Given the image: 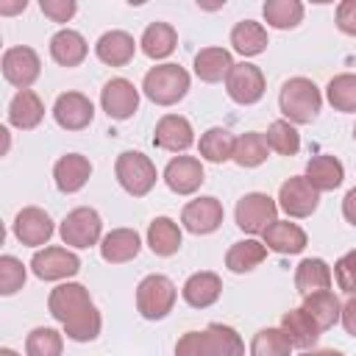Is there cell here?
<instances>
[{
  "label": "cell",
  "mask_w": 356,
  "mask_h": 356,
  "mask_svg": "<svg viewBox=\"0 0 356 356\" xmlns=\"http://www.w3.org/2000/svg\"><path fill=\"white\" fill-rule=\"evenodd\" d=\"M100 106L111 120H128L139 108V89L128 78H111L100 89Z\"/></svg>",
  "instance_id": "cell-14"
},
{
  "label": "cell",
  "mask_w": 356,
  "mask_h": 356,
  "mask_svg": "<svg viewBox=\"0 0 356 356\" xmlns=\"http://www.w3.org/2000/svg\"><path fill=\"white\" fill-rule=\"evenodd\" d=\"M181 295L184 300L192 306V309H209L220 300L222 295V281L217 273H209V270H200V273H192L184 286H181Z\"/></svg>",
  "instance_id": "cell-20"
},
{
  "label": "cell",
  "mask_w": 356,
  "mask_h": 356,
  "mask_svg": "<svg viewBox=\"0 0 356 356\" xmlns=\"http://www.w3.org/2000/svg\"><path fill=\"white\" fill-rule=\"evenodd\" d=\"M44 117V103L42 97L33 92V89H25V92H17L8 103V122L19 131H31L42 122Z\"/></svg>",
  "instance_id": "cell-26"
},
{
  "label": "cell",
  "mask_w": 356,
  "mask_h": 356,
  "mask_svg": "<svg viewBox=\"0 0 356 356\" xmlns=\"http://www.w3.org/2000/svg\"><path fill=\"white\" fill-rule=\"evenodd\" d=\"M53 120L64 131H83L95 120V106L81 92H64L53 103Z\"/></svg>",
  "instance_id": "cell-13"
},
{
  "label": "cell",
  "mask_w": 356,
  "mask_h": 356,
  "mask_svg": "<svg viewBox=\"0 0 356 356\" xmlns=\"http://www.w3.org/2000/svg\"><path fill=\"white\" fill-rule=\"evenodd\" d=\"M142 92L156 106H175L189 92V72L178 64H156L145 72Z\"/></svg>",
  "instance_id": "cell-4"
},
{
  "label": "cell",
  "mask_w": 356,
  "mask_h": 356,
  "mask_svg": "<svg viewBox=\"0 0 356 356\" xmlns=\"http://www.w3.org/2000/svg\"><path fill=\"white\" fill-rule=\"evenodd\" d=\"M142 250V239L134 228H114L100 239V256L108 264H125L136 259Z\"/></svg>",
  "instance_id": "cell-22"
},
{
  "label": "cell",
  "mask_w": 356,
  "mask_h": 356,
  "mask_svg": "<svg viewBox=\"0 0 356 356\" xmlns=\"http://www.w3.org/2000/svg\"><path fill=\"white\" fill-rule=\"evenodd\" d=\"M278 106H281V114L286 117V122L306 125V122L317 120L320 106H323V95H320L314 81H309V78H289L281 86Z\"/></svg>",
  "instance_id": "cell-3"
},
{
  "label": "cell",
  "mask_w": 356,
  "mask_h": 356,
  "mask_svg": "<svg viewBox=\"0 0 356 356\" xmlns=\"http://www.w3.org/2000/svg\"><path fill=\"white\" fill-rule=\"evenodd\" d=\"M292 342L281 328H261L250 342V356H289Z\"/></svg>",
  "instance_id": "cell-40"
},
{
  "label": "cell",
  "mask_w": 356,
  "mask_h": 356,
  "mask_svg": "<svg viewBox=\"0 0 356 356\" xmlns=\"http://www.w3.org/2000/svg\"><path fill=\"white\" fill-rule=\"evenodd\" d=\"M89 175H92V161L81 153H67L53 167V181H56L58 192H64V195L81 192L86 186Z\"/></svg>",
  "instance_id": "cell-19"
},
{
  "label": "cell",
  "mask_w": 356,
  "mask_h": 356,
  "mask_svg": "<svg viewBox=\"0 0 356 356\" xmlns=\"http://www.w3.org/2000/svg\"><path fill=\"white\" fill-rule=\"evenodd\" d=\"M153 145L167 150V153H184L195 145V131H192V122L181 114H164L159 122H156V131H153Z\"/></svg>",
  "instance_id": "cell-17"
},
{
  "label": "cell",
  "mask_w": 356,
  "mask_h": 356,
  "mask_svg": "<svg viewBox=\"0 0 356 356\" xmlns=\"http://www.w3.org/2000/svg\"><path fill=\"white\" fill-rule=\"evenodd\" d=\"M56 225H53V217L39 209V206H25L17 217H14V236L28 245V248H39V245H47V239L53 236Z\"/></svg>",
  "instance_id": "cell-16"
},
{
  "label": "cell",
  "mask_w": 356,
  "mask_h": 356,
  "mask_svg": "<svg viewBox=\"0 0 356 356\" xmlns=\"http://www.w3.org/2000/svg\"><path fill=\"white\" fill-rule=\"evenodd\" d=\"M267 259V245L259 239H242L234 242L225 253V267L231 273H250Z\"/></svg>",
  "instance_id": "cell-33"
},
{
  "label": "cell",
  "mask_w": 356,
  "mask_h": 356,
  "mask_svg": "<svg viewBox=\"0 0 356 356\" xmlns=\"http://www.w3.org/2000/svg\"><path fill=\"white\" fill-rule=\"evenodd\" d=\"M0 356H19L17 350H11V348H0Z\"/></svg>",
  "instance_id": "cell-50"
},
{
  "label": "cell",
  "mask_w": 356,
  "mask_h": 356,
  "mask_svg": "<svg viewBox=\"0 0 356 356\" xmlns=\"http://www.w3.org/2000/svg\"><path fill=\"white\" fill-rule=\"evenodd\" d=\"M281 331L289 337L292 348H300V350L314 348L317 339H320V334H323V331L317 328V323H314L303 309H289V312L281 317Z\"/></svg>",
  "instance_id": "cell-27"
},
{
  "label": "cell",
  "mask_w": 356,
  "mask_h": 356,
  "mask_svg": "<svg viewBox=\"0 0 356 356\" xmlns=\"http://www.w3.org/2000/svg\"><path fill=\"white\" fill-rule=\"evenodd\" d=\"M178 44V33L170 22H150L139 39V47L147 58L159 61V58H167Z\"/></svg>",
  "instance_id": "cell-31"
},
{
  "label": "cell",
  "mask_w": 356,
  "mask_h": 356,
  "mask_svg": "<svg viewBox=\"0 0 356 356\" xmlns=\"http://www.w3.org/2000/svg\"><path fill=\"white\" fill-rule=\"evenodd\" d=\"M325 97L337 111H348V114L356 111V75L350 72L334 75L325 86Z\"/></svg>",
  "instance_id": "cell-39"
},
{
  "label": "cell",
  "mask_w": 356,
  "mask_h": 356,
  "mask_svg": "<svg viewBox=\"0 0 356 356\" xmlns=\"http://www.w3.org/2000/svg\"><path fill=\"white\" fill-rule=\"evenodd\" d=\"M175 298H178V289L167 275L161 273L145 275L136 286V312L145 320H164L172 312Z\"/></svg>",
  "instance_id": "cell-5"
},
{
  "label": "cell",
  "mask_w": 356,
  "mask_h": 356,
  "mask_svg": "<svg viewBox=\"0 0 356 356\" xmlns=\"http://www.w3.org/2000/svg\"><path fill=\"white\" fill-rule=\"evenodd\" d=\"M300 356H345V353H339L334 348H323V350H303Z\"/></svg>",
  "instance_id": "cell-49"
},
{
  "label": "cell",
  "mask_w": 356,
  "mask_h": 356,
  "mask_svg": "<svg viewBox=\"0 0 356 356\" xmlns=\"http://www.w3.org/2000/svg\"><path fill=\"white\" fill-rule=\"evenodd\" d=\"M134 53H136V42L125 31H106L95 44V56L108 67H125L134 58Z\"/></svg>",
  "instance_id": "cell-23"
},
{
  "label": "cell",
  "mask_w": 356,
  "mask_h": 356,
  "mask_svg": "<svg viewBox=\"0 0 356 356\" xmlns=\"http://www.w3.org/2000/svg\"><path fill=\"white\" fill-rule=\"evenodd\" d=\"M234 145H236V136L228 131V128H209L200 142H197V150L206 161H214V164H222L228 159H234Z\"/></svg>",
  "instance_id": "cell-35"
},
{
  "label": "cell",
  "mask_w": 356,
  "mask_h": 356,
  "mask_svg": "<svg viewBox=\"0 0 356 356\" xmlns=\"http://www.w3.org/2000/svg\"><path fill=\"white\" fill-rule=\"evenodd\" d=\"M306 181L317 189V192H334L342 181H345V167L339 159L328 156V153H320V156H312L309 164H306Z\"/></svg>",
  "instance_id": "cell-25"
},
{
  "label": "cell",
  "mask_w": 356,
  "mask_h": 356,
  "mask_svg": "<svg viewBox=\"0 0 356 356\" xmlns=\"http://www.w3.org/2000/svg\"><path fill=\"white\" fill-rule=\"evenodd\" d=\"M334 278H337V286H339L345 295H356V248L337 259V264H334Z\"/></svg>",
  "instance_id": "cell-43"
},
{
  "label": "cell",
  "mask_w": 356,
  "mask_h": 356,
  "mask_svg": "<svg viewBox=\"0 0 356 356\" xmlns=\"http://www.w3.org/2000/svg\"><path fill=\"white\" fill-rule=\"evenodd\" d=\"M147 245L156 256H172L181 248V228L170 217H156L147 225Z\"/></svg>",
  "instance_id": "cell-34"
},
{
  "label": "cell",
  "mask_w": 356,
  "mask_h": 356,
  "mask_svg": "<svg viewBox=\"0 0 356 356\" xmlns=\"http://www.w3.org/2000/svg\"><path fill=\"white\" fill-rule=\"evenodd\" d=\"M86 39L72 28H61L50 36V58L61 67H78L86 58Z\"/></svg>",
  "instance_id": "cell-24"
},
{
  "label": "cell",
  "mask_w": 356,
  "mask_h": 356,
  "mask_svg": "<svg viewBox=\"0 0 356 356\" xmlns=\"http://www.w3.org/2000/svg\"><path fill=\"white\" fill-rule=\"evenodd\" d=\"M39 8L53 22H70L75 17V11H78V3L75 0H42Z\"/></svg>",
  "instance_id": "cell-44"
},
{
  "label": "cell",
  "mask_w": 356,
  "mask_h": 356,
  "mask_svg": "<svg viewBox=\"0 0 356 356\" xmlns=\"http://www.w3.org/2000/svg\"><path fill=\"white\" fill-rule=\"evenodd\" d=\"M267 153H270V145H267L264 134L248 131V134H239V136H236L234 161H236L239 167H259V164L267 161Z\"/></svg>",
  "instance_id": "cell-36"
},
{
  "label": "cell",
  "mask_w": 356,
  "mask_h": 356,
  "mask_svg": "<svg viewBox=\"0 0 356 356\" xmlns=\"http://www.w3.org/2000/svg\"><path fill=\"white\" fill-rule=\"evenodd\" d=\"M61 350H64V337L50 325H36L25 337L28 356H61Z\"/></svg>",
  "instance_id": "cell-38"
},
{
  "label": "cell",
  "mask_w": 356,
  "mask_h": 356,
  "mask_svg": "<svg viewBox=\"0 0 356 356\" xmlns=\"http://www.w3.org/2000/svg\"><path fill=\"white\" fill-rule=\"evenodd\" d=\"M25 275H28L25 273V264L17 256H11V253L0 256V295L19 292L22 284H25Z\"/></svg>",
  "instance_id": "cell-42"
},
{
  "label": "cell",
  "mask_w": 356,
  "mask_h": 356,
  "mask_svg": "<svg viewBox=\"0 0 356 356\" xmlns=\"http://www.w3.org/2000/svg\"><path fill=\"white\" fill-rule=\"evenodd\" d=\"M278 206L289 214V217H309L317 211L320 206V192L306 181V175H292L281 184L278 189Z\"/></svg>",
  "instance_id": "cell-12"
},
{
  "label": "cell",
  "mask_w": 356,
  "mask_h": 356,
  "mask_svg": "<svg viewBox=\"0 0 356 356\" xmlns=\"http://www.w3.org/2000/svg\"><path fill=\"white\" fill-rule=\"evenodd\" d=\"M203 181H206V172H203L200 159L195 156H175L164 167V184L175 195H192L200 189Z\"/></svg>",
  "instance_id": "cell-18"
},
{
  "label": "cell",
  "mask_w": 356,
  "mask_h": 356,
  "mask_svg": "<svg viewBox=\"0 0 356 356\" xmlns=\"http://www.w3.org/2000/svg\"><path fill=\"white\" fill-rule=\"evenodd\" d=\"M31 270H33V275L42 278V281H64V278L78 275L81 259H78V253H72V250H67V248L50 245V248H42V250L33 253Z\"/></svg>",
  "instance_id": "cell-9"
},
{
  "label": "cell",
  "mask_w": 356,
  "mask_h": 356,
  "mask_svg": "<svg viewBox=\"0 0 356 356\" xmlns=\"http://www.w3.org/2000/svg\"><path fill=\"white\" fill-rule=\"evenodd\" d=\"M58 234H61V242L70 245V248H92L100 242V234H103V220L95 209L89 206H78L72 209L61 225H58Z\"/></svg>",
  "instance_id": "cell-7"
},
{
  "label": "cell",
  "mask_w": 356,
  "mask_h": 356,
  "mask_svg": "<svg viewBox=\"0 0 356 356\" xmlns=\"http://www.w3.org/2000/svg\"><path fill=\"white\" fill-rule=\"evenodd\" d=\"M39 72H42V61H39L33 47L19 44V47H8L3 53V78L11 86H17L19 92L31 89L36 83Z\"/></svg>",
  "instance_id": "cell-11"
},
{
  "label": "cell",
  "mask_w": 356,
  "mask_h": 356,
  "mask_svg": "<svg viewBox=\"0 0 356 356\" xmlns=\"http://www.w3.org/2000/svg\"><path fill=\"white\" fill-rule=\"evenodd\" d=\"M222 217H225L222 203H220L217 197H211V195L189 200V203L184 206V211H181L184 228H186L189 234H197V236L217 231V228L222 225Z\"/></svg>",
  "instance_id": "cell-15"
},
{
  "label": "cell",
  "mask_w": 356,
  "mask_h": 356,
  "mask_svg": "<svg viewBox=\"0 0 356 356\" xmlns=\"http://www.w3.org/2000/svg\"><path fill=\"white\" fill-rule=\"evenodd\" d=\"M264 139H267L270 150H275V153H281V156H295V153L300 150V134H298L295 125L286 122V120L270 122Z\"/></svg>",
  "instance_id": "cell-41"
},
{
  "label": "cell",
  "mask_w": 356,
  "mask_h": 356,
  "mask_svg": "<svg viewBox=\"0 0 356 356\" xmlns=\"http://www.w3.org/2000/svg\"><path fill=\"white\" fill-rule=\"evenodd\" d=\"M47 312L53 314V320H58L64 325V334L72 342H92V339H97V334L103 328L100 312L92 303L89 289L75 281H67V284H58L56 289H50Z\"/></svg>",
  "instance_id": "cell-1"
},
{
  "label": "cell",
  "mask_w": 356,
  "mask_h": 356,
  "mask_svg": "<svg viewBox=\"0 0 356 356\" xmlns=\"http://www.w3.org/2000/svg\"><path fill=\"white\" fill-rule=\"evenodd\" d=\"M114 175L120 181V186L131 195V197H145L153 186H156V164L139 153V150H125L117 156V164H114Z\"/></svg>",
  "instance_id": "cell-6"
},
{
  "label": "cell",
  "mask_w": 356,
  "mask_h": 356,
  "mask_svg": "<svg viewBox=\"0 0 356 356\" xmlns=\"http://www.w3.org/2000/svg\"><path fill=\"white\" fill-rule=\"evenodd\" d=\"M353 139H356V125H353Z\"/></svg>",
  "instance_id": "cell-51"
},
{
  "label": "cell",
  "mask_w": 356,
  "mask_h": 356,
  "mask_svg": "<svg viewBox=\"0 0 356 356\" xmlns=\"http://www.w3.org/2000/svg\"><path fill=\"white\" fill-rule=\"evenodd\" d=\"M339 323L345 325V331H348L350 337H356V295H350L348 303H342V317H339Z\"/></svg>",
  "instance_id": "cell-46"
},
{
  "label": "cell",
  "mask_w": 356,
  "mask_h": 356,
  "mask_svg": "<svg viewBox=\"0 0 356 356\" xmlns=\"http://www.w3.org/2000/svg\"><path fill=\"white\" fill-rule=\"evenodd\" d=\"M231 67H234V58L225 47H203L200 53H195V75L206 83L225 81Z\"/></svg>",
  "instance_id": "cell-30"
},
{
  "label": "cell",
  "mask_w": 356,
  "mask_h": 356,
  "mask_svg": "<svg viewBox=\"0 0 356 356\" xmlns=\"http://www.w3.org/2000/svg\"><path fill=\"white\" fill-rule=\"evenodd\" d=\"M225 92L234 103L239 106H253L264 97V72L256 64L239 61L231 67L228 78H225Z\"/></svg>",
  "instance_id": "cell-10"
},
{
  "label": "cell",
  "mask_w": 356,
  "mask_h": 356,
  "mask_svg": "<svg viewBox=\"0 0 356 356\" xmlns=\"http://www.w3.org/2000/svg\"><path fill=\"white\" fill-rule=\"evenodd\" d=\"M275 214H278V203L270 195H264V192H248V195H242L239 203H236V209H234L236 225L245 234H264L275 222Z\"/></svg>",
  "instance_id": "cell-8"
},
{
  "label": "cell",
  "mask_w": 356,
  "mask_h": 356,
  "mask_svg": "<svg viewBox=\"0 0 356 356\" xmlns=\"http://www.w3.org/2000/svg\"><path fill=\"white\" fill-rule=\"evenodd\" d=\"M264 19H267V25H273L278 31L295 28L303 19V3L300 0H267L264 3Z\"/></svg>",
  "instance_id": "cell-37"
},
{
  "label": "cell",
  "mask_w": 356,
  "mask_h": 356,
  "mask_svg": "<svg viewBox=\"0 0 356 356\" xmlns=\"http://www.w3.org/2000/svg\"><path fill=\"white\" fill-rule=\"evenodd\" d=\"M231 44H234V50L239 53V56H259V53H264L267 50V31H264V25L261 22H256V19H242V22H236L234 28H231Z\"/></svg>",
  "instance_id": "cell-32"
},
{
  "label": "cell",
  "mask_w": 356,
  "mask_h": 356,
  "mask_svg": "<svg viewBox=\"0 0 356 356\" xmlns=\"http://www.w3.org/2000/svg\"><path fill=\"white\" fill-rule=\"evenodd\" d=\"M28 3L25 0H17V3H0V14H17V11H25Z\"/></svg>",
  "instance_id": "cell-48"
},
{
  "label": "cell",
  "mask_w": 356,
  "mask_h": 356,
  "mask_svg": "<svg viewBox=\"0 0 356 356\" xmlns=\"http://www.w3.org/2000/svg\"><path fill=\"white\" fill-rule=\"evenodd\" d=\"M342 217L350 222V225H356V186L345 195V200H342Z\"/></svg>",
  "instance_id": "cell-47"
},
{
  "label": "cell",
  "mask_w": 356,
  "mask_h": 356,
  "mask_svg": "<svg viewBox=\"0 0 356 356\" xmlns=\"http://www.w3.org/2000/svg\"><path fill=\"white\" fill-rule=\"evenodd\" d=\"M300 309H303V312L317 323V328H320V331L334 328V325L339 323V317H342V303H339V298H337L331 289H325V292H314V295H306Z\"/></svg>",
  "instance_id": "cell-29"
},
{
  "label": "cell",
  "mask_w": 356,
  "mask_h": 356,
  "mask_svg": "<svg viewBox=\"0 0 356 356\" xmlns=\"http://www.w3.org/2000/svg\"><path fill=\"white\" fill-rule=\"evenodd\" d=\"M261 242L267 245V250H275L281 256H295L306 248V231L298 225V222H289V220H275L264 234H261Z\"/></svg>",
  "instance_id": "cell-21"
},
{
  "label": "cell",
  "mask_w": 356,
  "mask_h": 356,
  "mask_svg": "<svg viewBox=\"0 0 356 356\" xmlns=\"http://www.w3.org/2000/svg\"><path fill=\"white\" fill-rule=\"evenodd\" d=\"M175 356H245V342L231 325L211 323L203 331H186L175 342Z\"/></svg>",
  "instance_id": "cell-2"
},
{
  "label": "cell",
  "mask_w": 356,
  "mask_h": 356,
  "mask_svg": "<svg viewBox=\"0 0 356 356\" xmlns=\"http://www.w3.org/2000/svg\"><path fill=\"white\" fill-rule=\"evenodd\" d=\"M337 28L348 36H356V0H342L337 6Z\"/></svg>",
  "instance_id": "cell-45"
},
{
  "label": "cell",
  "mask_w": 356,
  "mask_h": 356,
  "mask_svg": "<svg viewBox=\"0 0 356 356\" xmlns=\"http://www.w3.org/2000/svg\"><path fill=\"white\" fill-rule=\"evenodd\" d=\"M331 281H334V273H331V267L323 259H303L295 267V289L303 298L314 295V292L331 289Z\"/></svg>",
  "instance_id": "cell-28"
}]
</instances>
